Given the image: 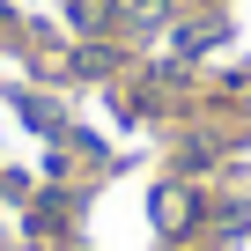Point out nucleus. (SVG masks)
<instances>
[{
  "label": "nucleus",
  "instance_id": "1",
  "mask_svg": "<svg viewBox=\"0 0 251 251\" xmlns=\"http://www.w3.org/2000/svg\"><path fill=\"white\" fill-rule=\"evenodd\" d=\"M118 15H126V23H133V30H141V23L155 30V23H163V0H118Z\"/></svg>",
  "mask_w": 251,
  "mask_h": 251
}]
</instances>
